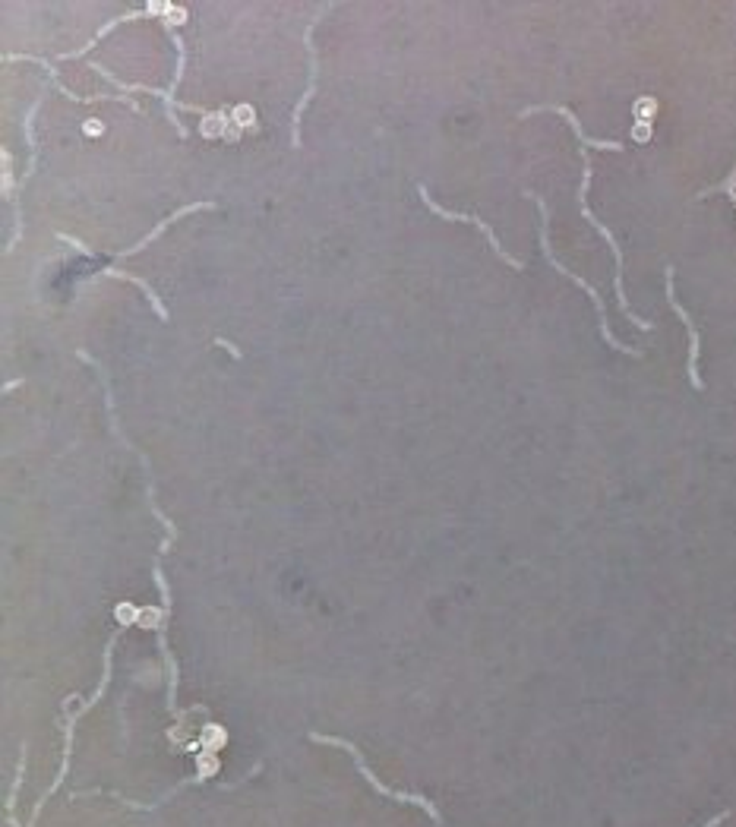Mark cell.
I'll return each instance as SVG.
<instances>
[{"label":"cell","instance_id":"cell-9","mask_svg":"<svg viewBox=\"0 0 736 827\" xmlns=\"http://www.w3.org/2000/svg\"><path fill=\"white\" fill-rule=\"evenodd\" d=\"M102 275H108V278H121V281H133V285H139V288H143V291H146V297H149V304H152V310L158 313V319H171V313L165 310V304H162V300H158V294H155V291H152V288L146 285V281H143V278H136V275H130V272H124V269H114V266H111V269H105Z\"/></svg>","mask_w":736,"mask_h":827},{"label":"cell","instance_id":"cell-7","mask_svg":"<svg viewBox=\"0 0 736 827\" xmlns=\"http://www.w3.org/2000/svg\"><path fill=\"white\" fill-rule=\"evenodd\" d=\"M541 111H553V114H560V117H566L569 120V127L575 130V136H579V143L585 146V149H604V152H623V143H604V139H591L585 130H582V124H579V117H575L569 108H563V105H534V108H525L522 111V117H531V114H541Z\"/></svg>","mask_w":736,"mask_h":827},{"label":"cell","instance_id":"cell-12","mask_svg":"<svg viewBox=\"0 0 736 827\" xmlns=\"http://www.w3.org/2000/svg\"><path fill=\"white\" fill-rule=\"evenodd\" d=\"M215 345H222V348H225V351H231L234 357H241V351H237V348L231 345V341H222V338H215Z\"/></svg>","mask_w":736,"mask_h":827},{"label":"cell","instance_id":"cell-3","mask_svg":"<svg viewBox=\"0 0 736 827\" xmlns=\"http://www.w3.org/2000/svg\"><path fill=\"white\" fill-rule=\"evenodd\" d=\"M528 196H531L534 203H537V209H541V247H544V253H547V262H550V266H553L556 272H560V275H566L569 281H575V285H579V288H582V291H585V294H588V297L594 300V310H598V316H601V335H604V341H607V345H610V348H616V351H623V354H632V357H639L642 351H635V348H626V345H620V341L613 338V332H610V326H607V310H604V300H601V294L594 291V288L588 285V281H582V275H572V272H569V269L563 266V262H556V256H553V250H550V237H547V225H550V212H547V203H544L541 196H534V193H528Z\"/></svg>","mask_w":736,"mask_h":827},{"label":"cell","instance_id":"cell-2","mask_svg":"<svg viewBox=\"0 0 736 827\" xmlns=\"http://www.w3.org/2000/svg\"><path fill=\"white\" fill-rule=\"evenodd\" d=\"M310 739H313V742H326V745H338V749H345V752L354 758L357 771H361V774L370 780V786H373L376 793H383V796H389V799H399V802H408V805H417V809H424V812L433 818V824H436V827H446V821H443L440 809H436V805H433L427 796H421V793H399V790H389V786H386L380 777H376V774L367 768V761H364L361 749H357L354 742H348V739H338V736H323V733H310Z\"/></svg>","mask_w":736,"mask_h":827},{"label":"cell","instance_id":"cell-10","mask_svg":"<svg viewBox=\"0 0 736 827\" xmlns=\"http://www.w3.org/2000/svg\"><path fill=\"white\" fill-rule=\"evenodd\" d=\"M0 161H4V193H10V190H13V171H10V165H13V155L4 149V152H0Z\"/></svg>","mask_w":736,"mask_h":827},{"label":"cell","instance_id":"cell-5","mask_svg":"<svg viewBox=\"0 0 736 827\" xmlns=\"http://www.w3.org/2000/svg\"><path fill=\"white\" fill-rule=\"evenodd\" d=\"M417 193H421V199H424V206H427V209H433V212H436V215H440V218H446V221H468V225H477V228H481V234H484V237L490 240V247H493L496 253H500V259L506 262V266H512V269H525V262H522V259H515V256H509V253H506V250L500 247V240H496V234H493V228L487 225V221H484L481 215H468V212H449V209H443V206H440V203H436V199L430 196V190H427L424 184H421V187H417Z\"/></svg>","mask_w":736,"mask_h":827},{"label":"cell","instance_id":"cell-8","mask_svg":"<svg viewBox=\"0 0 736 827\" xmlns=\"http://www.w3.org/2000/svg\"><path fill=\"white\" fill-rule=\"evenodd\" d=\"M26 761H29V745L23 742V745H19L16 777H13V783H10V793H7V805H4V818H7V824H10V827H23V824H19V818L13 815V805H16V793H19V783H23V777H26Z\"/></svg>","mask_w":736,"mask_h":827},{"label":"cell","instance_id":"cell-11","mask_svg":"<svg viewBox=\"0 0 736 827\" xmlns=\"http://www.w3.org/2000/svg\"><path fill=\"white\" fill-rule=\"evenodd\" d=\"M733 187H736V165H733V171H730V177L724 180V184H718V187H711V190H705V193H702L699 199H705L708 193H721V190H733Z\"/></svg>","mask_w":736,"mask_h":827},{"label":"cell","instance_id":"cell-1","mask_svg":"<svg viewBox=\"0 0 736 827\" xmlns=\"http://www.w3.org/2000/svg\"><path fill=\"white\" fill-rule=\"evenodd\" d=\"M588 187H591V158H588V149L582 146V187H579V203H582V218L588 221V225H594L598 228V234L607 240L610 244V250H613V262H616V275H613V285H616V300H620V310L632 319V326L635 329H642V332H651V322L648 319H642V316H635L632 310H629V300H626V291H623V250H620V244H616V237L607 231V225H601L598 218L591 215V209H588Z\"/></svg>","mask_w":736,"mask_h":827},{"label":"cell","instance_id":"cell-4","mask_svg":"<svg viewBox=\"0 0 736 827\" xmlns=\"http://www.w3.org/2000/svg\"><path fill=\"white\" fill-rule=\"evenodd\" d=\"M326 10H332V4H326L320 13H316V19L313 23L304 29V48H307V57H310V76H307V89H304V98H297V108H294V114H291V143H294V149H301V117H304V111H307V105L313 102V92H316V73H320V64H316V48H313V29H316V23H320L323 19V13Z\"/></svg>","mask_w":736,"mask_h":827},{"label":"cell","instance_id":"cell-13","mask_svg":"<svg viewBox=\"0 0 736 827\" xmlns=\"http://www.w3.org/2000/svg\"><path fill=\"white\" fill-rule=\"evenodd\" d=\"M721 821H727V812H724V815H718V818H711V821H708V827H718Z\"/></svg>","mask_w":736,"mask_h":827},{"label":"cell","instance_id":"cell-6","mask_svg":"<svg viewBox=\"0 0 736 827\" xmlns=\"http://www.w3.org/2000/svg\"><path fill=\"white\" fill-rule=\"evenodd\" d=\"M664 275H667V300H670V307H673V313L683 319V326H686V332H689V382H692V389H705V382H702V376H699V354H702V345H699V329L692 326V319H689V313L683 310V304L680 300H676V291H673V266H667L664 269Z\"/></svg>","mask_w":736,"mask_h":827}]
</instances>
